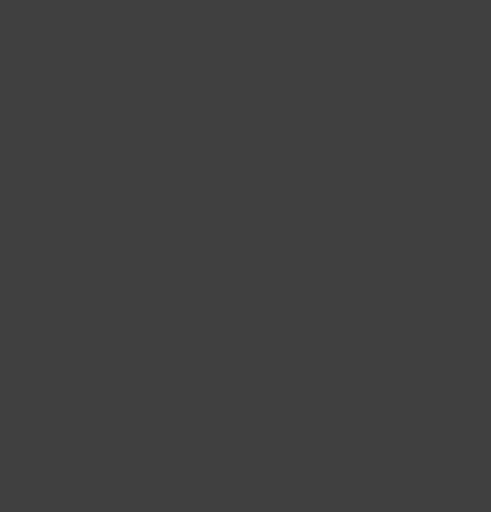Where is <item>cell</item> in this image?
Listing matches in <instances>:
<instances>
[]
</instances>
